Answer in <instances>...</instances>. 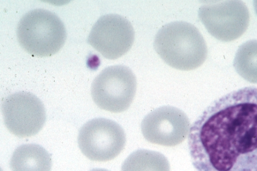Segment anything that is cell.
I'll list each match as a JSON object with an SVG mask.
<instances>
[{
  "instance_id": "4",
  "label": "cell",
  "mask_w": 257,
  "mask_h": 171,
  "mask_svg": "<svg viewBox=\"0 0 257 171\" xmlns=\"http://www.w3.org/2000/svg\"><path fill=\"white\" fill-rule=\"evenodd\" d=\"M136 89L137 80L133 71L125 66L117 65L105 68L95 77L91 93L100 108L119 113L130 106Z\"/></svg>"
},
{
  "instance_id": "11",
  "label": "cell",
  "mask_w": 257,
  "mask_h": 171,
  "mask_svg": "<svg viewBox=\"0 0 257 171\" xmlns=\"http://www.w3.org/2000/svg\"><path fill=\"white\" fill-rule=\"evenodd\" d=\"M167 158L160 152L148 149L134 151L123 161L121 171H170Z\"/></svg>"
},
{
  "instance_id": "14",
  "label": "cell",
  "mask_w": 257,
  "mask_h": 171,
  "mask_svg": "<svg viewBox=\"0 0 257 171\" xmlns=\"http://www.w3.org/2000/svg\"><path fill=\"white\" fill-rule=\"evenodd\" d=\"M90 171H109V170L105 169H103V168H95V169H92Z\"/></svg>"
},
{
  "instance_id": "12",
  "label": "cell",
  "mask_w": 257,
  "mask_h": 171,
  "mask_svg": "<svg viewBox=\"0 0 257 171\" xmlns=\"http://www.w3.org/2000/svg\"><path fill=\"white\" fill-rule=\"evenodd\" d=\"M233 67L242 78L257 83V40H251L238 48L233 60Z\"/></svg>"
},
{
  "instance_id": "9",
  "label": "cell",
  "mask_w": 257,
  "mask_h": 171,
  "mask_svg": "<svg viewBox=\"0 0 257 171\" xmlns=\"http://www.w3.org/2000/svg\"><path fill=\"white\" fill-rule=\"evenodd\" d=\"M141 127L144 137L150 142L174 146L186 139L190 124L182 110L164 106L148 113L143 119Z\"/></svg>"
},
{
  "instance_id": "2",
  "label": "cell",
  "mask_w": 257,
  "mask_h": 171,
  "mask_svg": "<svg viewBox=\"0 0 257 171\" xmlns=\"http://www.w3.org/2000/svg\"><path fill=\"white\" fill-rule=\"evenodd\" d=\"M154 47L167 64L181 70L199 67L207 56L202 34L195 26L184 21H174L162 27L156 35Z\"/></svg>"
},
{
  "instance_id": "10",
  "label": "cell",
  "mask_w": 257,
  "mask_h": 171,
  "mask_svg": "<svg viewBox=\"0 0 257 171\" xmlns=\"http://www.w3.org/2000/svg\"><path fill=\"white\" fill-rule=\"evenodd\" d=\"M12 171H50L52 161L49 153L36 144L18 147L10 160Z\"/></svg>"
},
{
  "instance_id": "8",
  "label": "cell",
  "mask_w": 257,
  "mask_h": 171,
  "mask_svg": "<svg viewBox=\"0 0 257 171\" xmlns=\"http://www.w3.org/2000/svg\"><path fill=\"white\" fill-rule=\"evenodd\" d=\"M135 31L130 22L115 14L100 17L93 26L87 42L104 58L117 59L131 48Z\"/></svg>"
},
{
  "instance_id": "7",
  "label": "cell",
  "mask_w": 257,
  "mask_h": 171,
  "mask_svg": "<svg viewBox=\"0 0 257 171\" xmlns=\"http://www.w3.org/2000/svg\"><path fill=\"white\" fill-rule=\"evenodd\" d=\"M4 123L8 130L20 137L36 134L46 119L44 106L33 94L18 92L5 97L2 104Z\"/></svg>"
},
{
  "instance_id": "13",
  "label": "cell",
  "mask_w": 257,
  "mask_h": 171,
  "mask_svg": "<svg viewBox=\"0 0 257 171\" xmlns=\"http://www.w3.org/2000/svg\"><path fill=\"white\" fill-rule=\"evenodd\" d=\"M253 5L254 11L257 15V0L253 1Z\"/></svg>"
},
{
  "instance_id": "5",
  "label": "cell",
  "mask_w": 257,
  "mask_h": 171,
  "mask_svg": "<svg viewBox=\"0 0 257 171\" xmlns=\"http://www.w3.org/2000/svg\"><path fill=\"white\" fill-rule=\"evenodd\" d=\"M201 6L198 17L213 37L223 42L239 38L247 30L249 13L241 1H213Z\"/></svg>"
},
{
  "instance_id": "1",
  "label": "cell",
  "mask_w": 257,
  "mask_h": 171,
  "mask_svg": "<svg viewBox=\"0 0 257 171\" xmlns=\"http://www.w3.org/2000/svg\"><path fill=\"white\" fill-rule=\"evenodd\" d=\"M188 147L195 171H257V87L214 101L191 126Z\"/></svg>"
},
{
  "instance_id": "3",
  "label": "cell",
  "mask_w": 257,
  "mask_h": 171,
  "mask_svg": "<svg viewBox=\"0 0 257 171\" xmlns=\"http://www.w3.org/2000/svg\"><path fill=\"white\" fill-rule=\"evenodd\" d=\"M18 42L33 56L49 57L64 45L66 31L60 19L47 10L37 9L25 14L17 28Z\"/></svg>"
},
{
  "instance_id": "6",
  "label": "cell",
  "mask_w": 257,
  "mask_h": 171,
  "mask_svg": "<svg viewBox=\"0 0 257 171\" xmlns=\"http://www.w3.org/2000/svg\"><path fill=\"white\" fill-rule=\"evenodd\" d=\"M126 142L125 132L116 122L106 118H94L80 128L78 145L82 153L89 159L106 161L116 157Z\"/></svg>"
}]
</instances>
